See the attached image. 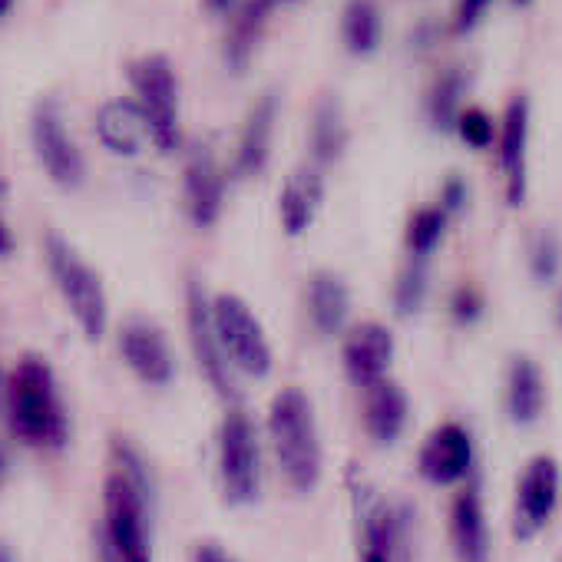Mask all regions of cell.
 <instances>
[{"instance_id":"obj_1","label":"cell","mask_w":562,"mask_h":562,"mask_svg":"<svg viewBox=\"0 0 562 562\" xmlns=\"http://www.w3.org/2000/svg\"><path fill=\"white\" fill-rule=\"evenodd\" d=\"M116 460L120 470H113L103 486V503H106L103 549H110L123 562H153L149 483L143 463L126 443H116Z\"/></svg>"},{"instance_id":"obj_2","label":"cell","mask_w":562,"mask_h":562,"mask_svg":"<svg viewBox=\"0 0 562 562\" xmlns=\"http://www.w3.org/2000/svg\"><path fill=\"white\" fill-rule=\"evenodd\" d=\"M4 414L14 434L34 447H64L67 443V414L57 394L50 364L41 355H24L8 374Z\"/></svg>"},{"instance_id":"obj_3","label":"cell","mask_w":562,"mask_h":562,"mask_svg":"<svg viewBox=\"0 0 562 562\" xmlns=\"http://www.w3.org/2000/svg\"><path fill=\"white\" fill-rule=\"evenodd\" d=\"M268 434L281 463V473L302 493L318 483L322 473V443L315 430V411L305 391L285 387L268 411Z\"/></svg>"},{"instance_id":"obj_4","label":"cell","mask_w":562,"mask_h":562,"mask_svg":"<svg viewBox=\"0 0 562 562\" xmlns=\"http://www.w3.org/2000/svg\"><path fill=\"white\" fill-rule=\"evenodd\" d=\"M44 255H47V268H50L54 285L60 289L67 308L80 322L83 335L90 341H100L106 335V295H103L100 274L54 228L44 235Z\"/></svg>"},{"instance_id":"obj_5","label":"cell","mask_w":562,"mask_h":562,"mask_svg":"<svg viewBox=\"0 0 562 562\" xmlns=\"http://www.w3.org/2000/svg\"><path fill=\"white\" fill-rule=\"evenodd\" d=\"M130 80L136 87V103L143 106V116L149 123V136L156 149L176 153L182 143L179 133V80L169 64V57L153 54L136 64H130Z\"/></svg>"},{"instance_id":"obj_6","label":"cell","mask_w":562,"mask_h":562,"mask_svg":"<svg viewBox=\"0 0 562 562\" xmlns=\"http://www.w3.org/2000/svg\"><path fill=\"white\" fill-rule=\"evenodd\" d=\"M209 312L228 364H235L248 378H265L271 371V348L251 308L235 295H218L215 302H209Z\"/></svg>"},{"instance_id":"obj_7","label":"cell","mask_w":562,"mask_h":562,"mask_svg":"<svg viewBox=\"0 0 562 562\" xmlns=\"http://www.w3.org/2000/svg\"><path fill=\"white\" fill-rule=\"evenodd\" d=\"M222 450V483L235 506H248L261 496V450L255 424L245 411H228L218 437Z\"/></svg>"},{"instance_id":"obj_8","label":"cell","mask_w":562,"mask_h":562,"mask_svg":"<svg viewBox=\"0 0 562 562\" xmlns=\"http://www.w3.org/2000/svg\"><path fill=\"white\" fill-rule=\"evenodd\" d=\"M186 331H189V345H192V355L205 374V381L212 384V391L222 397V401H238V391H235V378L228 371V358L218 345V335H215V325H212V312H209V295L202 289V281L192 278L186 285Z\"/></svg>"},{"instance_id":"obj_9","label":"cell","mask_w":562,"mask_h":562,"mask_svg":"<svg viewBox=\"0 0 562 562\" xmlns=\"http://www.w3.org/2000/svg\"><path fill=\"white\" fill-rule=\"evenodd\" d=\"M31 139H34V149H37V159H41L44 172H47L57 186L77 189V186L83 182L87 162H83V153L77 149V143H74L70 133H67V123H64L60 106L41 103V106L34 110Z\"/></svg>"},{"instance_id":"obj_10","label":"cell","mask_w":562,"mask_h":562,"mask_svg":"<svg viewBox=\"0 0 562 562\" xmlns=\"http://www.w3.org/2000/svg\"><path fill=\"white\" fill-rule=\"evenodd\" d=\"M559 499V463L552 457H532L516 486V509H513V536L532 539L549 522Z\"/></svg>"},{"instance_id":"obj_11","label":"cell","mask_w":562,"mask_h":562,"mask_svg":"<svg viewBox=\"0 0 562 562\" xmlns=\"http://www.w3.org/2000/svg\"><path fill=\"white\" fill-rule=\"evenodd\" d=\"M120 355L130 371L146 384H169L176 374V355L166 331L146 318H130L120 328Z\"/></svg>"},{"instance_id":"obj_12","label":"cell","mask_w":562,"mask_h":562,"mask_svg":"<svg viewBox=\"0 0 562 562\" xmlns=\"http://www.w3.org/2000/svg\"><path fill=\"white\" fill-rule=\"evenodd\" d=\"M473 463V443H470V434L460 427V424H443L437 427L424 447H420V457H417V467H420V476L437 483V486H447V483H457L467 476Z\"/></svg>"},{"instance_id":"obj_13","label":"cell","mask_w":562,"mask_h":562,"mask_svg":"<svg viewBox=\"0 0 562 562\" xmlns=\"http://www.w3.org/2000/svg\"><path fill=\"white\" fill-rule=\"evenodd\" d=\"M345 371L358 387H368L374 381H381L391 368L394 358V338L384 325H358L348 338H345Z\"/></svg>"},{"instance_id":"obj_14","label":"cell","mask_w":562,"mask_h":562,"mask_svg":"<svg viewBox=\"0 0 562 562\" xmlns=\"http://www.w3.org/2000/svg\"><path fill=\"white\" fill-rule=\"evenodd\" d=\"M182 186H186V209L192 225L209 228L215 225L218 212H222V176L215 169V159L209 156L205 146H192L186 172H182Z\"/></svg>"},{"instance_id":"obj_15","label":"cell","mask_w":562,"mask_h":562,"mask_svg":"<svg viewBox=\"0 0 562 562\" xmlns=\"http://www.w3.org/2000/svg\"><path fill=\"white\" fill-rule=\"evenodd\" d=\"M97 136H100L103 149H110L113 156L133 159L143 149V139L149 136V123L143 116V106L136 100H126V97L106 100L97 110Z\"/></svg>"},{"instance_id":"obj_16","label":"cell","mask_w":562,"mask_h":562,"mask_svg":"<svg viewBox=\"0 0 562 562\" xmlns=\"http://www.w3.org/2000/svg\"><path fill=\"white\" fill-rule=\"evenodd\" d=\"M526 139H529V103L513 97L499 130V162L506 172V199L519 205L526 199Z\"/></svg>"},{"instance_id":"obj_17","label":"cell","mask_w":562,"mask_h":562,"mask_svg":"<svg viewBox=\"0 0 562 562\" xmlns=\"http://www.w3.org/2000/svg\"><path fill=\"white\" fill-rule=\"evenodd\" d=\"M325 202V182L322 172L312 166H302L295 172H289L285 186H281V199H278V212H281V228L285 235H305L315 222L318 205Z\"/></svg>"},{"instance_id":"obj_18","label":"cell","mask_w":562,"mask_h":562,"mask_svg":"<svg viewBox=\"0 0 562 562\" xmlns=\"http://www.w3.org/2000/svg\"><path fill=\"white\" fill-rule=\"evenodd\" d=\"M274 120H278V93H265L255 110L245 120L238 149H235V172L241 179H251L265 169L268 153H271V133H274Z\"/></svg>"},{"instance_id":"obj_19","label":"cell","mask_w":562,"mask_h":562,"mask_svg":"<svg viewBox=\"0 0 562 562\" xmlns=\"http://www.w3.org/2000/svg\"><path fill=\"white\" fill-rule=\"evenodd\" d=\"M407 424V394L394 381H374L368 384L364 401V427L378 443H394Z\"/></svg>"},{"instance_id":"obj_20","label":"cell","mask_w":562,"mask_h":562,"mask_svg":"<svg viewBox=\"0 0 562 562\" xmlns=\"http://www.w3.org/2000/svg\"><path fill=\"white\" fill-rule=\"evenodd\" d=\"M348 285L331 271H315L308 278V315L322 335H338L348 322Z\"/></svg>"},{"instance_id":"obj_21","label":"cell","mask_w":562,"mask_h":562,"mask_svg":"<svg viewBox=\"0 0 562 562\" xmlns=\"http://www.w3.org/2000/svg\"><path fill=\"white\" fill-rule=\"evenodd\" d=\"M453 546L460 562H486L490 555V536H486V519L476 490H467L453 503Z\"/></svg>"},{"instance_id":"obj_22","label":"cell","mask_w":562,"mask_h":562,"mask_svg":"<svg viewBox=\"0 0 562 562\" xmlns=\"http://www.w3.org/2000/svg\"><path fill=\"white\" fill-rule=\"evenodd\" d=\"M546 404V384L542 371L529 358H513L509 364V384H506V407L516 424H532L539 420Z\"/></svg>"},{"instance_id":"obj_23","label":"cell","mask_w":562,"mask_h":562,"mask_svg":"<svg viewBox=\"0 0 562 562\" xmlns=\"http://www.w3.org/2000/svg\"><path fill=\"white\" fill-rule=\"evenodd\" d=\"M274 8V0H245L238 18H235V27L225 41V57H228V67L235 74H241L248 67V57L255 50V44L261 41V31L268 24V14Z\"/></svg>"},{"instance_id":"obj_24","label":"cell","mask_w":562,"mask_h":562,"mask_svg":"<svg viewBox=\"0 0 562 562\" xmlns=\"http://www.w3.org/2000/svg\"><path fill=\"white\" fill-rule=\"evenodd\" d=\"M348 143V130L341 123V106L331 93H325L315 106L312 116V156L318 166H331L338 162V156L345 153Z\"/></svg>"},{"instance_id":"obj_25","label":"cell","mask_w":562,"mask_h":562,"mask_svg":"<svg viewBox=\"0 0 562 562\" xmlns=\"http://www.w3.org/2000/svg\"><path fill=\"white\" fill-rule=\"evenodd\" d=\"M341 34L351 54L368 57L381 44V11L374 0H351L341 18Z\"/></svg>"},{"instance_id":"obj_26","label":"cell","mask_w":562,"mask_h":562,"mask_svg":"<svg viewBox=\"0 0 562 562\" xmlns=\"http://www.w3.org/2000/svg\"><path fill=\"white\" fill-rule=\"evenodd\" d=\"M447 232V209L443 205H424L407 222V248L414 258H427Z\"/></svg>"},{"instance_id":"obj_27","label":"cell","mask_w":562,"mask_h":562,"mask_svg":"<svg viewBox=\"0 0 562 562\" xmlns=\"http://www.w3.org/2000/svg\"><path fill=\"white\" fill-rule=\"evenodd\" d=\"M427 295V268L420 258H414L401 274H397V285H394V308L397 315H414L420 312Z\"/></svg>"},{"instance_id":"obj_28","label":"cell","mask_w":562,"mask_h":562,"mask_svg":"<svg viewBox=\"0 0 562 562\" xmlns=\"http://www.w3.org/2000/svg\"><path fill=\"white\" fill-rule=\"evenodd\" d=\"M460 90H463V77H460L457 70L437 80V87H434V93H430V116H434V123H437L440 130H450V126H453Z\"/></svg>"},{"instance_id":"obj_29","label":"cell","mask_w":562,"mask_h":562,"mask_svg":"<svg viewBox=\"0 0 562 562\" xmlns=\"http://www.w3.org/2000/svg\"><path fill=\"white\" fill-rule=\"evenodd\" d=\"M453 123H457V133L463 136V143H467V146H473V149H486V146L493 143V123H490V116H486L483 110H476V106L460 110Z\"/></svg>"},{"instance_id":"obj_30","label":"cell","mask_w":562,"mask_h":562,"mask_svg":"<svg viewBox=\"0 0 562 562\" xmlns=\"http://www.w3.org/2000/svg\"><path fill=\"white\" fill-rule=\"evenodd\" d=\"M555 265H559V248H555L552 238L542 235L536 241V248H532V271H536V278H552L555 274Z\"/></svg>"},{"instance_id":"obj_31","label":"cell","mask_w":562,"mask_h":562,"mask_svg":"<svg viewBox=\"0 0 562 562\" xmlns=\"http://www.w3.org/2000/svg\"><path fill=\"white\" fill-rule=\"evenodd\" d=\"M493 4V0H460V11H457V34H467L480 24V18L486 14V8Z\"/></svg>"},{"instance_id":"obj_32","label":"cell","mask_w":562,"mask_h":562,"mask_svg":"<svg viewBox=\"0 0 562 562\" xmlns=\"http://www.w3.org/2000/svg\"><path fill=\"white\" fill-rule=\"evenodd\" d=\"M480 312H483V302H480L476 292H470V289L457 292V299H453V318L457 322H473Z\"/></svg>"},{"instance_id":"obj_33","label":"cell","mask_w":562,"mask_h":562,"mask_svg":"<svg viewBox=\"0 0 562 562\" xmlns=\"http://www.w3.org/2000/svg\"><path fill=\"white\" fill-rule=\"evenodd\" d=\"M463 199H467V186H463V179H447V189H443V209L447 212H457L460 205H463Z\"/></svg>"},{"instance_id":"obj_34","label":"cell","mask_w":562,"mask_h":562,"mask_svg":"<svg viewBox=\"0 0 562 562\" xmlns=\"http://www.w3.org/2000/svg\"><path fill=\"white\" fill-rule=\"evenodd\" d=\"M195 562H235L222 546H215V542H205V546H199V552H195Z\"/></svg>"},{"instance_id":"obj_35","label":"cell","mask_w":562,"mask_h":562,"mask_svg":"<svg viewBox=\"0 0 562 562\" xmlns=\"http://www.w3.org/2000/svg\"><path fill=\"white\" fill-rule=\"evenodd\" d=\"M14 251V232L8 228V222L0 218V255H11Z\"/></svg>"},{"instance_id":"obj_36","label":"cell","mask_w":562,"mask_h":562,"mask_svg":"<svg viewBox=\"0 0 562 562\" xmlns=\"http://www.w3.org/2000/svg\"><path fill=\"white\" fill-rule=\"evenodd\" d=\"M364 562H391V555L381 549H364Z\"/></svg>"},{"instance_id":"obj_37","label":"cell","mask_w":562,"mask_h":562,"mask_svg":"<svg viewBox=\"0 0 562 562\" xmlns=\"http://www.w3.org/2000/svg\"><path fill=\"white\" fill-rule=\"evenodd\" d=\"M232 4H235V0H209V11H215V14H225Z\"/></svg>"},{"instance_id":"obj_38","label":"cell","mask_w":562,"mask_h":562,"mask_svg":"<svg viewBox=\"0 0 562 562\" xmlns=\"http://www.w3.org/2000/svg\"><path fill=\"white\" fill-rule=\"evenodd\" d=\"M4 401H8V374L0 371V411H4Z\"/></svg>"},{"instance_id":"obj_39","label":"cell","mask_w":562,"mask_h":562,"mask_svg":"<svg viewBox=\"0 0 562 562\" xmlns=\"http://www.w3.org/2000/svg\"><path fill=\"white\" fill-rule=\"evenodd\" d=\"M14 4H18V0H0V21H4V18H11Z\"/></svg>"},{"instance_id":"obj_40","label":"cell","mask_w":562,"mask_h":562,"mask_svg":"<svg viewBox=\"0 0 562 562\" xmlns=\"http://www.w3.org/2000/svg\"><path fill=\"white\" fill-rule=\"evenodd\" d=\"M0 562H11V555H8V549H4V546H0Z\"/></svg>"},{"instance_id":"obj_41","label":"cell","mask_w":562,"mask_h":562,"mask_svg":"<svg viewBox=\"0 0 562 562\" xmlns=\"http://www.w3.org/2000/svg\"><path fill=\"white\" fill-rule=\"evenodd\" d=\"M516 4H529V0H516Z\"/></svg>"},{"instance_id":"obj_42","label":"cell","mask_w":562,"mask_h":562,"mask_svg":"<svg viewBox=\"0 0 562 562\" xmlns=\"http://www.w3.org/2000/svg\"><path fill=\"white\" fill-rule=\"evenodd\" d=\"M0 470H4V457H0Z\"/></svg>"},{"instance_id":"obj_43","label":"cell","mask_w":562,"mask_h":562,"mask_svg":"<svg viewBox=\"0 0 562 562\" xmlns=\"http://www.w3.org/2000/svg\"><path fill=\"white\" fill-rule=\"evenodd\" d=\"M559 562H562V555H559Z\"/></svg>"}]
</instances>
